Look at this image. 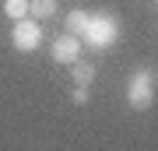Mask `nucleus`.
Masks as SVG:
<instances>
[{"instance_id":"4","label":"nucleus","mask_w":158,"mask_h":151,"mask_svg":"<svg viewBox=\"0 0 158 151\" xmlns=\"http://www.w3.org/2000/svg\"><path fill=\"white\" fill-rule=\"evenodd\" d=\"M81 35H74V32H63V35H56L53 39V63H70L74 60H81Z\"/></svg>"},{"instance_id":"3","label":"nucleus","mask_w":158,"mask_h":151,"mask_svg":"<svg viewBox=\"0 0 158 151\" xmlns=\"http://www.w3.org/2000/svg\"><path fill=\"white\" fill-rule=\"evenodd\" d=\"M11 46L18 53H35L42 46V25L35 21V18H21V21H14L11 28Z\"/></svg>"},{"instance_id":"1","label":"nucleus","mask_w":158,"mask_h":151,"mask_svg":"<svg viewBox=\"0 0 158 151\" xmlns=\"http://www.w3.org/2000/svg\"><path fill=\"white\" fill-rule=\"evenodd\" d=\"M116 35H119L116 14L102 11V14H91V21H88V28H85V35H81V42L91 46V49H109V46L116 42Z\"/></svg>"},{"instance_id":"5","label":"nucleus","mask_w":158,"mask_h":151,"mask_svg":"<svg viewBox=\"0 0 158 151\" xmlns=\"http://www.w3.org/2000/svg\"><path fill=\"white\" fill-rule=\"evenodd\" d=\"M60 0H28V18H56Z\"/></svg>"},{"instance_id":"7","label":"nucleus","mask_w":158,"mask_h":151,"mask_svg":"<svg viewBox=\"0 0 158 151\" xmlns=\"http://www.w3.org/2000/svg\"><path fill=\"white\" fill-rule=\"evenodd\" d=\"M70 74H74V84H85V88H88V84L91 81H95V63H81V60H74L70 63Z\"/></svg>"},{"instance_id":"2","label":"nucleus","mask_w":158,"mask_h":151,"mask_svg":"<svg viewBox=\"0 0 158 151\" xmlns=\"http://www.w3.org/2000/svg\"><path fill=\"white\" fill-rule=\"evenodd\" d=\"M127 102H130V109H137V112L155 106V74L148 67H137L127 78Z\"/></svg>"},{"instance_id":"8","label":"nucleus","mask_w":158,"mask_h":151,"mask_svg":"<svg viewBox=\"0 0 158 151\" xmlns=\"http://www.w3.org/2000/svg\"><path fill=\"white\" fill-rule=\"evenodd\" d=\"M4 14L14 18V21L28 18V0H4Z\"/></svg>"},{"instance_id":"9","label":"nucleus","mask_w":158,"mask_h":151,"mask_svg":"<svg viewBox=\"0 0 158 151\" xmlns=\"http://www.w3.org/2000/svg\"><path fill=\"white\" fill-rule=\"evenodd\" d=\"M70 102H74V106H88V88H85V84H74Z\"/></svg>"},{"instance_id":"6","label":"nucleus","mask_w":158,"mask_h":151,"mask_svg":"<svg viewBox=\"0 0 158 151\" xmlns=\"http://www.w3.org/2000/svg\"><path fill=\"white\" fill-rule=\"evenodd\" d=\"M88 21H91V14H88V11H81V7H74V11H70L67 18H63V25H67V32H74V35H85Z\"/></svg>"}]
</instances>
